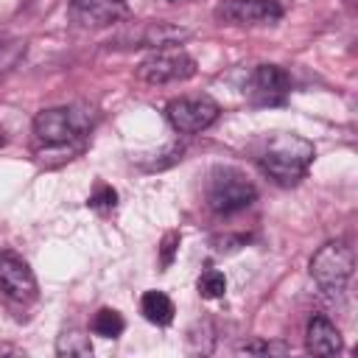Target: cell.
<instances>
[{
    "label": "cell",
    "mask_w": 358,
    "mask_h": 358,
    "mask_svg": "<svg viewBox=\"0 0 358 358\" xmlns=\"http://www.w3.org/2000/svg\"><path fill=\"white\" fill-rule=\"evenodd\" d=\"M313 157H316V148L310 140L299 134H285V131L263 137L255 148V162L260 165V171L282 187L296 185L308 173V165L313 162Z\"/></svg>",
    "instance_id": "obj_1"
},
{
    "label": "cell",
    "mask_w": 358,
    "mask_h": 358,
    "mask_svg": "<svg viewBox=\"0 0 358 358\" xmlns=\"http://www.w3.org/2000/svg\"><path fill=\"white\" fill-rule=\"evenodd\" d=\"M95 112L90 106H53L34 117V137L42 148H70L92 129Z\"/></svg>",
    "instance_id": "obj_2"
},
{
    "label": "cell",
    "mask_w": 358,
    "mask_h": 358,
    "mask_svg": "<svg viewBox=\"0 0 358 358\" xmlns=\"http://www.w3.org/2000/svg\"><path fill=\"white\" fill-rule=\"evenodd\" d=\"M257 190L255 185L246 179V173H241L238 168L221 165L210 173L207 179V207L215 215H232L246 210L255 201Z\"/></svg>",
    "instance_id": "obj_3"
},
{
    "label": "cell",
    "mask_w": 358,
    "mask_h": 358,
    "mask_svg": "<svg viewBox=\"0 0 358 358\" xmlns=\"http://www.w3.org/2000/svg\"><path fill=\"white\" fill-rule=\"evenodd\" d=\"M193 76H196V59L185 48H179V45L154 50L137 67V78L143 84H151V87L179 84V81H187Z\"/></svg>",
    "instance_id": "obj_4"
},
{
    "label": "cell",
    "mask_w": 358,
    "mask_h": 358,
    "mask_svg": "<svg viewBox=\"0 0 358 358\" xmlns=\"http://www.w3.org/2000/svg\"><path fill=\"white\" fill-rule=\"evenodd\" d=\"M352 268H355V255L344 241H330L310 257V277L322 291H330V294H338L347 288Z\"/></svg>",
    "instance_id": "obj_5"
},
{
    "label": "cell",
    "mask_w": 358,
    "mask_h": 358,
    "mask_svg": "<svg viewBox=\"0 0 358 358\" xmlns=\"http://www.w3.org/2000/svg\"><path fill=\"white\" fill-rule=\"evenodd\" d=\"M218 103L210 95H182L168 101L165 117L179 134H199L218 120Z\"/></svg>",
    "instance_id": "obj_6"
},
{
    "label": "cell",
    "mask_w": 358,
    "mask_h": 358,
    "mask_svg": "<svg viewBox=\"0 0 358 358\" xmlns=\"http://www.w3.org/2000/svg\"><path fill=\"white\" fill-rule=\"evenodd\" d=\"M213 14L224 25H241V28L274 25L282 17V3L280 0H218Z\"/></svg>",
    "instance_id": "obj_7"
},
{
    "label": "cell",
    "mask_w": 358,
    "mask_h": 358,
    "mask_svg": "<svg viewBox=\"0 0 358 358\" xmlns=\"http://www.w3.org/2000/svg\"><path fill=\"white\" fill-rule=\"evenodd\" d=\"M0 291L20 305L36 299V277L31 266L14 252H0Z\"/></svg>",
    "instance_id": "obj_8"
},
{
    "label": "cell",
    "mask_w": 358,
    "mask_h": 358,
    "mask_svg": "<svg viewBox=\"0 0 358 358\" xmlns=\"http://www.w3.org/2000/svg\"><path fill=\"white\" fill-rule=\"evenodd\" d=\"M187 36H190V31L182 28V25H171V22H140V25L123 31L117 36V42L126 45V48H154V50H159V48H173L179 42H185Z\"/></svg>",
    "instance_id": "obj_9"
},
{
    "label": "cell",
    "mask_w": 358,
    "mask_h": 358,
    "mask_svg": "<svg viewBox=\"0 0 358 358\" xmlns=\"http://www.w3.org/2000/svg\"><path fill=\"white\" fill-rule=\"evenodd\" d=\"M291 92V76L280 64H257L249 78V98L263 106L282 103Z\"/></svg>",
    "instance_id": "obj_10"
},
{
    "label": "cell",
    "mask_w": 358,
    "mask_h": 358,
    "mask_svg": "<svg viewBox=\"0 0 358 358\" xmlns=\"http://www.w3.org/2000/svg\"><path fill=\"white\" fill-rule=\"evenodd\" d=\"M305 350L310 355H333L341 350V333L327 316H313L305 330Z\"/></svg>",
    "instance_id": "obj_11"
},
{
    "label": "cell",
    "mask_w": 358,
    "mask_h": 358,
    "mask_svg": "<svg viewBox=\"0 0 358 358\" xmlns=\"http://www.w3.org/2000/svg\"><path fill=\"white\" fill-rule=\"evenodd\" d=\"M70 6L76 11V17L92 28L120 20L126 11V0H70Z\"/></svg>",
    "instance_id": "obj_12"
},
{
    "label": "cell",
    "mask_w": 358,
    "mask_h": 358,
    "mask_svg": "<svg viewBox=\"0 0 358 358\" xmlns=\"http://www.w3.org/2000/svg\"><path fill=\"white\" fill-rule=\"evenodd\" d=\"M140 313L151 322V324H171L173 322V302L168 299V294L162 291H145L140 299Z\"/></svg>",
    "instance_id": "obj_13"
},
{
    "label": "cell",
    "mask_w": 358,
    "mask_h": 358,
    "mask_svg": "<svg viewBox=\"0 0 358 358\" xmlns=\"http://www.w3.org/2000/svg\"><path fill=\"white\" fill-rule=\"evenodd\" d=\"M90 327H92V333L101 336V338H117V336L123 333L126 322H123V316H120L115 308H101V310L92 316Z\"/></svg>",
    "instance_id": "obj_14"
},
{
    "label": "cell",
    "mask_w": 358,
    "mask_h": 358,
    "mask_svg": "<svg viewBox=\"0 0 358 358\" xmlns=\"http://www.w3.org/2000/svg\"><path fill=\"white\" fill-rule=\"evenodd\" d=\"M56 352L59 355H92L90 336H81V333H64V336H59Z\"/></svg>",
    "instance_id": "obj_15"
},
{
    "label": "cell",
    "mask_w": 358,
    "mask_h": 358,
    "mask_svg": "<svg viewBox=\"0 0 358 358\" xmlns=\"http://www.w3.org/2000/svg\"><path fill=\"white\" fill-rule=\"evenodd\" d=\"M224 291H227V277L221 271L210 268L199 277V294L204 299H218V296H224Z\"/></svg>",
    "instance_id": "obj_16"
},
{
    "label": "cell",
    "mask_w": 358,
    "mask_h": 358,
    "mask_svg": "<svg viewBox=\"0 0 358 358\" xmlns=\"http://www.w3.org/2000/svg\"><path fill=\"white\" fill-rule=\"evenodd\" d=\"M25 50V42H17V39H6L0 36V67H8L17 62V56Z\"/></svg>",
    "instance_id": "obj_17"
},
{
    "label": "cell",
    "mask_w": 358,
    "mask_h": 358,
    "mask_svg": "<svg viewBox=\"0 0 358 358\" xmlns=\"http://www.w3.org/2000/svg\"><path fill=\"white\" fill-rule=\"evenodd\" d=\"M115 201H117V193L109 185H98V190L90 196V207H95V210H112Z\"/></svg>",
    "instance_id": "obj_18"
},
{
    "label": "cell",
    "mask_w": 358,
    "mask_h": 358,
    "mask_svg": "<svg viewBox=\"0 0 358 358\" xmlns=\"http://www.w3.org/2000/svg\"><path fill=\"white\" fill-rule=\"evenodd\" d=\"M176 246H179V232H168V235L162 238V246H159V260H162V266H171V260H173V255H176Z\"/></svg>",
    "instance_id": "obj_19"
},
{
    "label": "cell",
    "mask_w": 358,
    "mask_h": 358,
    "mask_svg": "<svg viewBox=\"0 0 358 358\" xmlns=\"http://www.w3.org/2000/svg\"><path fill=\"white\" fill-rule=\"evenodd\" d=\"M246 352H285V347L282 344H249V347H243Z\"/></svg>",
    "instance_id": "obj_20"
}]
</instances>
